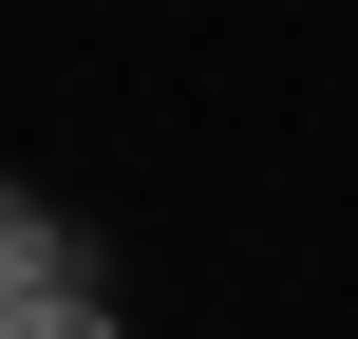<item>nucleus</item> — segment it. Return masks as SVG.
Returning a JSON list of instances; mask_svg holds the SVG:
<instances>
[{
  "instance_id": "obj_1",
  "label": "nucleus",
  "mask_w": 358,
  "mask_h": 339,
  "mask_svg": "<svg viewBox=\"0 0 358 339\" xmlns=\"http://www.w3.org/2000/svg\"><path fill=\"white\" fill-rule=\"evenodd\" d=\"M94 283V245H76V208H38V189H0V302H76Z\"/></svg>"
},
{
  "instance_id": "obj_2",
  "label": "nucleus",
  "mask_w": 358,
  "mask_h": 339,
  "mask_svg": "<svg viewBox=\"0 0 358 339\" xmlns=\"http://www.w3.org/2000/svg\"><path fill=\"white\" fill-rule=\"evenodd\" d=\"M0 339H113V302L76 283V302H0Z\"/></svg>"
}]
</instances>
